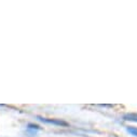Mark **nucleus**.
Here are the masks:
<instances>
[{"mask_svg":"<svg viewBox=\"0 0 137 137\" xmlns=\"http://www.w3.org/2000/svg\"><path fill=\"white\" fill-rule=\"evenodd\" d=\"M38 120L44 122V123H49V124H54V125H58V126H68V123L63 121L60 119H47V118H42V117H37Z\"/></svg>","mask_w":137,"mask_h":137,"instance_id":"nucleus-1","label":"nucleus"},{"mask_svg":"<svg viewBox=\"0 0 137 137\" xmlns=\"http://www.w3.org/2000/svg\"><path fill=\"white\" fill-rule=\"evenodd\" d=\"M123 119L126 120V121L137 122V113H129V115H125L124 117H123Z\"/></svg>","mask_w":137,"mask_h":137,"instance_id":"nucleus-2","label":"nucleus"},{"mask_svg":"<svg viewBox=\"0 0 137 137\" xmlns=\"http://www.w3.org/2000/svg\"><path fill=\"white\" fill-rule=\"evenodd\" d=\"M126 131H128L131 135L137 137V128H134V126H128V128H126Z\"/></svg>","mask_w":137,"mask_h":137,"instance_id":"nucleus-3","label":"nucleus"},{"mask_svg":"<svg viewBox=\"0 0 137 137\" xmlns=\"http://www.w3.org/2000/svg\"><path fill=\"white\" fill-rule=\"evenodd\" d=\"M28 128H29V129H36V130H38L39 126H38V125H34V124H28Z\"/></svg>","mask_w":137,"mask_h":137,"instance_id":"nucleus-4","label":"nucleus"}]
</instances>
